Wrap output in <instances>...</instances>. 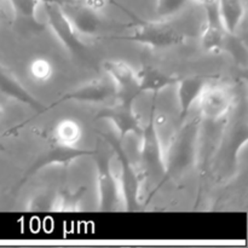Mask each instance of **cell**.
Masks as SVG:
<instances>
[{
    "mask_svg": "<svg viewBox=\"0 0 248 248\" xmlns=\"http://www.w3.org/2000/svg\"><path fill=\"white\" fill-rule=\"evenodd\" d=\"M202 121V118L198 115L190 121L186 120L181 124L179 130L174 132L165 156L164 176L161 177L156 188L153 190L152 198L166 182L193 166L200 147Z\"/></svg>",
    "mask_w": 248,
    "mask_h": 248,
    "instance_id": "6da1fadb",
    "label": "cell"
},
{
    "mask_svg": "<svg viewBox=\"0 0 248 248\" xmlns=\"http://www.w3.org/2000/svg\"><path fill=\"white\" fill-rule=\"evenodd\" d=\"M102 138L111 148L114 159L118 162V166L115 167L118 171H114V173L120 189L121 201L126 211L135 210L136 207L142 205V193L144 190L147 177L140 166L133 164L130 156L126 154L125 149L121 145L123 140H119L118 137H109L106 135L102 136Z\"/></svg>",
    "mask_w": 248,
    "mask_h": 248,
    "instance_id": "7a4b0ae2",
    "label": "cell"
},
{
    "mask_svg": "<svg viewBox=\"0 0 248 248\" xmlns=\"http://www.w3.org/2000/svg\"><path fill=\"white\" fill-rule=\"evenodd\" d=\"M137 23L132 31L126 36H120L124 40L132 41L150 48L174 47L186 43V34L166 22H147L143 19H136Z\"/></svg>",
    "mask_w": 248,
    "mask_h": 248,
    "instance_id": "3957f363",
    "label": "cell"
},
{
    "mask_svg": "<svg viewBox=\"0 0 248 248\" xmlns=\"http://www.w3.org/2000/svg\"><path fill=\"white\" fill-rule=\"evenodd\" d=\"M136 96H120L111 106L102 109L96 118L108 121L114 127L116 137L123 140L130 133L140 137L142 133V120L135 109Z\"/></svg>",
    "mask_w": 248,
    "mask_h": 248,
    "instance_id": "277c9868",
    "label": "cell"
},
{
    "mask_svg": "<svg viewBox=\"0 0 248 248\" xmlns=\"http://www.w3.org/2000/svg\"><path fill=\"white\" fill-rule=\"evenodd\" d=\"M156 97L157 94H153V104L150 109L149 118L145 125H143L142 133L140 138V169L144 172L145 177H149L152 172L160 173L164 176L165 171V159L164 152L157 140L156 131H155V113H156Z\"/></svg>",
    "mask_w": 248,
    "mask_h": 248,
    "instance_id": "5b68a950",
    "label": "cell"
},
{
    "mask_svg": "<svg viewBox=\"0 0 248 248\" xmlns=\"http://www.w3.org/2000/svg\"><path fill=\"white\" fill-rule=\"evenodd\" d=\"M45 23L56 36L63 48L72 55H81L86 46L73 27L63 7L57 4H43Z\"/></svg>",
    "mask_w": 248,
    "mask_h": 248,
    "instance_id": "8992f818",
    "label": "cell"
},
{
    "mask_svg": "<svg viewBox=\"0 0 248 248\" xmlns=\"http://www.w3.org/2000/svg\"><path fill=\"white\" fill-rule=\"evenodd\" d=\"M118 96V89L110 79H94L68 91L60 98L53 101V103H51L50 106L46 107V110L61 106V104L68 103V102L90 104L106 103L110 99L115 101Z\"/></svg>",
    "mask_w": 248,
    "mask_h": 248,
    "instance_id": "52a82bcc",
    "label": "cell"
},
{
    "mask_svg": "<svg viewBox=\"0 0 248 248\" xmlns=\"http://www.w3.org/2000/svg\"><path fill=\"white\" fill-rule=\"evenodd\" d=\"M232 103L234 98L229 89L219 85H211L208 82L198 101L200 109L199 115L202 118V120L219 123L224 120L230 113Z\"/></svg>",
    "mask_w": 248,
    "mask_h": 248,
    "instance_id": "ba28073f",
    "label": "cell"
},
{
    "mask_svg": "<svg viewBox=\"0 0 248 248\" xmlns=\"http://www.w3.org/2000/svg\"><path fill=\"white\" fill-rule=\"evenodd\" d=\"M96 176L98 210L111 211L118 205H123L118 181L108 157H96Z\"/></svg>",
    "mask_w": 248,
    "mask_h": 248,
    "instance_id": "9c48e42d",
    "label": "cell"
},
{
    "mask_svg": "<svg viewBox=\"0 0 248 248\" xmlns=\"http://www.w3.org/2000/svg\"><path fill=\"white\" fill-rule=\"evenodd\" d=\"M96 154V150L80 149V148L77 147H62V145L55 144L47 153H45L43 156L39 157L34 162L33 166L24 174V178L22 181V183L26 179H29L31 177L38 174L44 169H48V167L52 166H67V165L72 164V162L77 161V160L81 159V157L93 156Z\"/></svg>",
    "mask_w": 248,
    "mask_h": 248,
    "instance_id": "30bf717a",
    "label": "cell"
},
{
    "mask_svg": "<svg viewBox=\"0 0 248 248\" xmlns=\"http://www.w3.org/2000/svg\"><path fill=\"white\" fill-rule=\"evenodd\" d=\"M208 85V78L203 75H190L181 78L176 82L177 103H178L179 124L188 120V116L193 107L198 103L203 90Z\"/></svg>",
    "mask_w": 248,
    "mask_h": 248,
    "instance_id": "8fae6325",
    "label": "cell"
},
{
    "mask_svg": "<svg viewBox=\"0 0 248 248\" xmlns=\"http://www.w3.org/2000/svg\"><path fill=\"white\" fill-rule=\"evenodd\" d=\"M206 21L200 34V44L205 51L210 53H219L225 47L227 31L220 21L218 2L212 6L205 7Z\"/></svg>",
    "mask_w": 248,
    "mask_h": 248,
    "instance_id": "7c38bea8",
    "label": "cell"
},
{
    "mask_svg": "<svg viewBox=\"0 0 248 248\" xmlns=\"http://www.w3.org/2000/svg\"><path fill=\"white\" fill-rule=\"evenodd\" d=\"M102 68L118 89V97H138L137 70L130 63L121 60H108L102 63Z\"/></svg>",
    "mask_w": 248,
    "mask_h": 248,
    "instance_id": "4fadbf2b",
    "label": "cell"
},
{
    "mask_svg": "<svg viewBox=\"0 0 248 248\" xmlns=\"http://www.w3.org/2000/svg\"><path fill=\"white\" fill-rule=\"evenodd\" d=\"M67 16L69 17L73 27L75 28L80 38H89L94 36L97 34L99 26H101V18L98 12L92 10L91 7L86 6L81 0L73 4L62 6Z\"/></svg>",
    "mask_w": 248,
    "mask_h": 248,
    "instance_id": "5bb4252c",
    "label": "cell"
},
{
    "mask_svg": "<svg viewBox=\"0 0 248 248\" xmlns=\"http://www.w3.org/2000/svg\"><path fill=\"white\" fill-rule=\"evenodd\" d=\"M0 93L31 107L38 113L46 111V107H44L2 64H0Z\"/></svg>",
    "mask_w": 248,
    "mask_h": 248,
    "instance_id": "9a60e30c",
    "label": "cell"
},
{
    "mask_svg": "<svg viewBox=\"0 0 248 248\" xmlns=\"http://www.w3.org/2000/svg\"><path fill=\"white\" fill-rule=\"evenodd\" d=\"M178 79V77L167 74L157 68L145 64L137 70V93L138 96L147 92L159 94L167 87L176 85Z\"/></svg>",
    "mask_w": 248,
    "mask_h": 248,
    "instance_id": "2e32d148",
    "label": "cell"
},
{
    "mask_svg": "<svg viewBox=\"0 0 248 248\" xmlns=\"http://www.w3.org/2000/svg\"><path fill=\"white\" fill-rule=\"evenodd\" d=\"M84 131L77 119L62 118L53 125L51 140L56 145L62 147H77L81 140Z\"/></svg>",
    "mask_w": 248,
    "mask_h": 248,
    "instance_id": "e0dca14e",
    "label": "cell"
},
{
    "mask_svg": "<svg viewBox=\"0 0 248 248\" xmlns=\"http://www.w3.org/2000/svg\"><path fill=\"white\" fill-rule=\"evenodd\" d=\"M218 11L227 33L234 35L246 15L242 0H218Z\"/></svg>",
    "mask_w": 248,
    "mask_h": 248,
    "instance_id": "ac0fdd59",
    "label": "cell"
},
{
    "mask_svg": "<svg viewBox=\"0 0 248 248\" xmlns=\"http://www.w3.org/2000/svg\"><path fill=\"white\" fill-rule=\"evenodd\" d=\"M86 189L81 188L79 190L60 191L55 195V198L51 200L50 210L57 211V212H73V211H79L81 208V203L84 201Z\"/></svg>",
    "mask_w": 248,
    "mask_h": 248,
    "instance_id": "d6986e66",
    "label": "cell"
},
{
    "mask_svg": "<svg viewBox=\"0 0 248 248\" xmlns=\"http://www.w3.org/2000/svg\"><path fill=\"white\" fill-rule=\"evenodd\" d=\"M28 73L33 81L38 84H46L55 75V67L47 57L36 56L29 62Z\"/></svg>",
    "mask_w": 248,
    "mask_h": 248,
    "instance_id": "ffe728a7",
    "label": "cell"
},
{
    "mask_svg": "<svg viewBox=\"0 0 248 248\" xmlns=\"http://www.w3.org/2000/svg\"><path fill=\"white\" fill-rule=\"evenodd\" d=\"M190 0H156L155 12L161 18H169L183 11Z\"/></svg>",
    "mask_w": 248,
    "mask_h": 248,
    "instance_id": "44dd1931",
    "label": "cell"
},
{
    "mask_svg": "<svg viewBox=\"0 0 248 248\" xmlns=\"http://www.w3.org/2000/svg\"><path fill=\"white\" fill-rule=\"evenodd\" d=\"M7 1L14 9L15 14L33 21L40 5L38 0H7Z\"/></svg>",
    "mask_w": 248,
    "mask_h": 248,
    "instance_id": "7402d4cb",
    "label": "cell"
},
{
    "mask_svg": "<svg viewBox=\"0 0 248 248\" xmlns=\"http://www.w3.org/2000/svg\"><path fill=\"white\" fill-rule=\"evenodd\" d=\"M81 1L84 2V4L86 5V6L91 7L92 10H94V11H97V12L102 11V10H103L104 7L107 6V5L114 4V5H115V6L120 7L121 10H124V11H125V12H127V14L132 15L130 11H127V10H126L125 7L121 6V5L119 4V2L116 1V0H81Z\"/></svg>",
    "mask_w": 248,
    "mask_h": 248,
    "instance_id": "603a6c76",
    "label": "cell"
},
{
    "mask_svg": "<svg viewBox=\"0 0 248 248\" xmlns=\"http://www.w3.org/2000/svg\"><path fill=\"white\" fill-rule=\"evenodd\" d=\"M41 4H57L61 6H65V5L73 4V2H77L79 0H38Z\"/></svg>",
    "mask_w": 248,
    "mask_h": 248,
    "instance_id": "cb8c5ba5",
    "label": "cell"
},
{
    "mask_svg": "<svg viewBox=\"0 0 248 248\" xmlns=\"http://www.w3.org/2000/svg\"><path fill=\"white\" fill-rule=\"evenodd\" d=\"M191 1H195L196 4H199L200 6H202L203 9L208 6H212V5L217 4L218 0H191Z\"/></svg>",
    "mask_w": 248,
    "mask_h": 248,
    "instance_id": "d4e9b609",
    "label": "cell"
},
{
    "mask_svg": "<svg viewBox=\"0 0 248 248\" xmlns=\"http://www.w3.org/2000/svg\"><path fill=\"white\" fill-rule=\"evenodd\" d=\"M2 116H4V108H2V106L0 104V120L2 119Z\"/></svg>",
    "mask_w": 248,
    "mask_h": 248,
    "instance_id": "484cf974",
    "label": "cell"
},
{
    "mask_svg": "<svg viewBox=\"0 0 248 248\" xmlns=\"http://www.w3.org/2000/svg\"><path fill=\"white\" fill-rule=\"evenodd\" d=\"M1 152H5V147H4V145L0 144V153H1Z\"/></svg>",
    "mask_w": 248,
    "mask_h": 248,
    "instance_id": "4316f807",
    "label": "cell"
}]
</instances>
